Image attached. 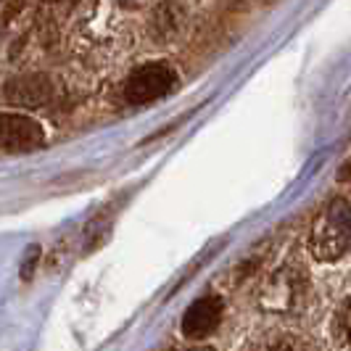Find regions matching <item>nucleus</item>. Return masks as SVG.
Masks as SVG:
<instances>
[{"mask_svg":"<svg viewBox=\"0 0 351 351\" xmlns=\"http://www.w3.org/2000/svg\"><path fill=\"white\" fill-rule=\"evenodd\" d=\"M309 246L319 262H335L351 251V201L333 198L315 217Z\"/></svg>","mask_w":351,"mask_h":351,"instance_id":"nucleus-1","label":"nucleus"},{"mask_svg":"<svg viewBox=\"0 0 351 351\" xmlns=\"http://www.w3.org/2000/svg\"><path fill=\"white\" fill-rule=\"evenodd\" d=\"M177 82V74L167 64H145L141 69L130 74L127 85H124V98L132 106L154 104L158 98H164L167 93H172Z\"/></svg>","mask_w":351,"mask_h":351,"instance_id":"nucleus-2","label":"nucleus"},{"mask_svg":"<svg viewBox=\"0 0 351 351\" xmlns=\"http://www.w3.org/2000/svg\"><path fill=\"white\" fill-rule=\"evenodd\" d=\"M16 88H21V93H14L11 98L16 101H24L27 106H40L43 98L48 95V80H19Z\"/></svg>","mask_w":351,"mask_h":351,"instance_id":"nucleus-5","label":"nucleus"},{"mask_svg":"<svg viewBox=\"0 0 351 351\" xmlns=\"http://www.w3.org/2000/svg\"><path fill=\"white\" fill-rule=\"evenodd\" d=\"M343 333H346V338H349L351 343V301L349 306H346V312H343Z\"/></svg>","mask_w":351,"mask_h":351,"instance_id":"nucleus-6","label":"nucleus"},{"mask_svg":"<svg viewBox=\"0 0 351 351\" xmlns=\"http://www.w3.org/2000/svg\"><path fill=\"white\" fill-rule=\"evenodd\" d=\"M219 319H222V301L217 296H204L188 306L182 317V333L188 338H206L217 330Z\"/></svg>","mask_w":351,"mask_h":351,"instance_id":"nucleus-4","label":"nucleus"},{"mask_svg":"<svg viewBox=\"0 0 351 351\" xmlns=\"http://www.w3.org/2000/svg\"><path fill=\"white\" fill-rule=\"evenodd\" d=\"M45 145V130L24 117V114H3L0 111V151L21 154V151H37Z\"/></svg>","mask_w":351,"mask_h":351,"instance_id":"nucleus-3","label":"nucleus"}]
</instances>
